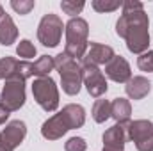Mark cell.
<instances>
[{
    "label": "cell",
    "mask_w": 153,
    "mask_h": 151,
    "mask_svg": "<svg viewBox=\"0 0 153 151\" xmlns=\"http://www.w3.org/2000/svg\"><path fill=\"white\" fill-rule=\"evenodd\" d=\"M16 53H18V57H22V61H29V59L36 57V46L29 39H22L16 46Z\"/></svg>",
    "instance_id": "7402d4cb"
},
{
    "label": "cell",
    "mask_w": 153,
    "mask_h": 151,
    "mask_svg": "<svg viewBox=\"0 0 153 151\" xmlns=\"http://www.w3.org/2000/svg\"><path fill=\"white\" fill-rule=\"evenodd\" d=\"M103 151H117V150H105V148H103ZM125 151V150H123Z\"/></svg>",
    "instance_id": "4dcf8cb0"
},
{
    "label": "cell",
    "mask_w": 153,
    "mask_h": 151,
    "mask_svg": "<svg viewBox=\"0 0 153 151\" xmlns=\"http://www.w3.org/2000/svg\"><path fill=\"white\" fill-rule=\"evenodd\" d=\"M128 141L137 151H153V123L148 119H135L128 123Z\"/></svg>",
    "instance_id": "52a82bcc"
},
{
    "label": "cell",
    "mask_w": 153,
    "mask_h": 151,
    "mask_svg": "<svg viewBox=\"0 0 153 151\" xmlns=\"http://www.w3.org/2000/svg\"><path fill=\"white\" fill-rule=\"evenodd\" d=\"M0 135H2L4 142H5L9 148L16 150V148L23 142V139H25V135H27V124H25L23 121H20V119H14V121H11V123L5 124V128H4V132H2Z\"/></svg>",
    "instance_id": "8fae6325"
},
{
    "label": "cell",
    "mask_w": 153,
    "mask_h": 151,
    "mask_svg": "<svg viewBox=\"0 0 153 151\" xmlns=\"http://www.w3.org/2000/svg\"><path fill=\"white\" fill-rule=\"evenodd\" d=\"M64 34H66V46H64V53L70 55L71 59H84L89 48L87 36H89V25L84 18H71L66 25H64Z\"/></svg>",
    "instance_id": "7a4b0ae2"
},
{
    "label": "cell",
    "mask_w": 153,
    "mask_h": 151,
    "mask_svg": "<svg viewBox=\"0 0 153 151\" xmlns=\"http://www.w3.org/2000/svg\"><path fill=\"white\" fill-rule=\"evenodd\" d=\"M93 119L96 121V123H105L109 117H111V101L109 100H96L94 101V105H93Z\"/></svg>",
    "instance_id": "d6986e66"
},
{
    "label": "cell",
    "mask_w": 153,
    "mask_h": 151,
    "mask_svg": "<svg viewBox=\"0 0 153 151\" xmlns=\"http://www.w3.org/2000/svg\"><path fill=\"white\" fill-rule=\"evenodd\" d=\"M137 66L141 71H146V73H153V52L148 50L144 53H141L137 57Z\"/></svg>",
    "instance_id": "cb8c5ba5"
},
{
    "label": "cell",
    "mask_w": 153,
    "mask_h": 151,
    "mask_svg": "<svg viewBox=\"0 0 153 151\" xmlns=\"http://www.w3.org/2000/svg\"><path fill=\"white\" fill-rule=\"evenodd\" d=\"M130 123V121H128ZM128 123H116L103 133V148L105 150L123 151L126 141H128Z\"/></svg>",
    "instance_id": "30bf717a"
},
{
    "label": "cell",
    "mask_w": 153,
    "mask_h": 151,
    "mask_svg": "<svg viewBox=\"0 0 153 151\" xmlns=\"http://www.w3.org/2000/svg\"><path fill=\"white\" fill-rule=\"evenodd\" d=\"M34 64V76L36 78H43V76H50V73L55 70V61L50 55H41Z\"/></svg>",
    "instance_id": "ac0fdd59"
},
{
    "label": "cell",
    "mask_w": 153,
    "mask_h": 151,
    "mask_svg": "<svg viewBox=\"0 0 153 151\" xmlns=\"http://www.w3.org/2000/svg\"><path fill=\"white\" fill-rule=\"evenodd\" d=\"M114 50H112V46H109V44H102V43H91L89 44V48H87V53H85V57L82 59L84 62H91V64H94V66H102V64H107L112 57H114Z\"/></svg>",
    "instance_id": "4fadbf2b"
},
{
    "label": "cell",
    "mask_w": 153,
    "mask_h": 151,
    "mask_svg": "<svg viewBox=\"0 0 153 151\" xmlns=\"http://www.w3.org/2000/svg\"><path fill=\"white\" fill-rule=\"evenodd\" d=\"M105 76H109L112 82H117V84H126L132 78V70L128 61L121 55H114L105 64Z\"/></svg>",
    "instance_id": "9c48e42d"
},
{
    "label": "cell",
    "mask_w": 153,
    "mask_h": 151,
    "mask_svg": "<svg viewBox=\"0 0 153 151\" xmlns=\"http://www.w3.org/2000/svg\"><path fill=\"white\" fill-rule=\"evenodd\" d=\"M18 66V59L14 57H2L0 59V80H9L14 75Z\"/></svg>",
    "instance_id": "ffe728a7"
},
{
    "label": "cell",
    "mask_w": 153,
    "mask_h": 151,
    "mask_svg": "<svg viewBox=\"0 0 153 151\" xmlns=\"http://www.w3.org/2000/svg\"><path fill=\"white\" fill-rule=\"evenodd\" d=\"M0 105L7 112H16L25 105V82L9 78L0 94Z\"/></svg>",
    "instance_id": "8992f818"
},
{
    "label": "cell",
    "mask_w": 153,
    "mask_h": 151,
    "mask_svg": "<svg viewBox=\"0 0 153 151\" xmlns=\"http://www.w3.org/2000/svg\"><path fill=\"white\" fill-rule=\"evenodd\" d=\"M62 30H64V25H62V20L57 14H53V13L45 14L38 25L39 43L46 48H55L61 43Z\"/></svg>",
    "instance_id": "5b68a950"
},
{
    "label": "cell",
    "mask_w": 153,
    "mask_h": 151,
    "mask_svg": "<svg viewBox=\"0 0 153 151\" xmlns=\"http://www.w3.org/2000/svg\"><path fill=\"white\" fill-rule=\"evenodd\" d=\"M68 130H70V128H68L64 117L59 112V114H53L52 117H48V119L43 123V126H41V135H43L46 141H57V139H61L62 135H66Z\"/></svg>",
    "instance_id": "7c38bea8"
},
{
    "label": "cell",
    "mask_w": 153,
    "mask_h": 151,
    "mask_svg": "<svg viewBox=\"0 0 153 151\" xmlns=\"http://www.w3.org/2000/svg\"><path fill=\"white\" fill-rule=\"evenodd\" d=\"M5 16V13H4V7H2V4H0V20Z\"/></svg>",
    "instance_id": "f546056e"
},
{
    "label": "cell",
    "mask_w": 153,
    "mask_h": 151,
    "mask_svg": "<svg viewBox=\"0 0 153 151\" xmlns=\"http://www.w3.org/2000/svg\"><path fill=\"white\" fill-rule=\"evenodd\" d=\"M32 96L45 112H55L59 107V87L52 76H43L34 80Z\"/></svg>",
    "instance_id": "277c9868"
},
{
    "label": "cell",
    "mask_w": 153,
    "mask_h": 151,
    "mask_svg": "<svg viewBox=\"0 0 153 151\" xmlns=\"http://www.w3.org/2000/svg\"><path fill=\"white\" fill-rule=\"evenodd\" d=\"M0 151H14L13 148H9L5 142H4V139H2V135H0Z\"/></svg>",
    "instance_id": "f1b7e54d"
},
{
    "label": "cell",
    "mask_w": 153,
    "mask_h": 151,
    "mask_svg": "<svg viewBox=\"0 0 153 151\" xmlns=\"http://www.w3.org/2000/svg\"><path fill=\"white\" fill-rule=\"evenodd\" d=\"M80 66H82V82H84L87 93H89L93 98L103 96V94L107 93V89H109L107 78L103 75V71H102L98 66H94V64H91V62H84V61H82Z\"/></svg>",
    "instance_id": "ba28073f"
},
{
    "label": "cell",
    "mask_w": 153,
    "mask_h": 151,
    "mask_svg": "<svg viewBox=\"0 0 153 151\" xmlns=\"http://www.w3.org/2000/svg\"><path fill=\"white\" fill-rule=\"evenodd\" d=\"M36 2L34 0H13L11 2V7L18 13V14H29L32 9H34Z\"/></svg>",
    "instance_id": "d4e9b609"
},
{
    "label": "cell",
    "mask_w": 153,
    "mask_h": 151,
    "mask_svg": "<svg viewBox=\"0 0 153 151\" xmlns=\"http://www.w3.org/2000/svg\"><path fill=\"white\" fill-rule=\"evenodd\" d=\"M148 29H150V20L144 11L121 14L119 20L116 21V34L126 41V48L135 55L148 52L150 46Z\"/></svg>",
    "instance_id": "6da1fadb"
},
{
    "label": "cell",
    "mask_w": 153,
    "mask_h": 151,
    "mask_svg": "<svg viewBox=\"0 0 153 151\" xmlns=\"http://www.w3.org/2000/svg\"><path fill=\"white\" fill-rule=\"evenodd\" d=\"M121 11H123V14H130V13L144 11V5H143V2H139V0H125Z\"/></svg>",
    "instance_id": "4316f807"
},
{
    "label": "cell",
    "mask_w": 153,
    "mask_h": 151,
    "mask_svg": "<svg viewBox=\"0 0 153 151\" xmlns=\"http://www.w3.org/2000/svg\"><path fill=\"white\" fill-rule=\"evenodd\" d=\"M87 142L82 137H71L64 142V151H85Z\"/></svg>",
    "instance_id": "484cf974"
},
{
    "label": "cell",
    "mask_w": 153,
    "mask_h": 151,
    "mask_svg": "<svg viewBox=\"0 0 153 151\" xmlns=\"http://www.w3.org/2000/svg\"><path fill=\"white\" fill-rule=\"evenodd\" d=\"M125 91L128 94L130 100H143L144 96H148V93L152 91V82L146 78V76H132L126 85H125Z\"/></svg>",
    "instance_id": "5bb4252c"
},
{
    "label": "cell",
    "mask_w": 153,
    "mask_h": 151,
    "mask_svg": "<svg viewBox=\"0 0 153 151\" xmlns=\"http://www.w3.org/2000/svg\"><path fill=\"white\" fill-rule=\"evenodd\" d=\"M55 61V70L61 75V85L62 91L70 96H75L80 93L84 82H82V66L78 64V61L71 59L70 55H66L64 52L53 57Z\"/></svg>",
    "instance_id": "3957f363"
},
{
    "label": "cell",
    "mask_w": 153,
    "mask_h": 151,
    "mask_svg": "<svg viewBox=\"0 0 153 151\" xmlns=\"http://www.w3.org/2000/svg\"><path fill=\"white\" fill-rule=\"evenodd\" d=\"M18 39V29H16V23L14 20L5 14L2 20H0V44L4 46H11L13 43H16Z\"/></svg>",
    "instance_id": "e0dca14e"
},
{
    "label": "cell",
    "mask_w": 153,
    "mask_h": 151,
    "mask_svg": "<svg viewBox=\"0 0 153 151\" xmlns=\"http://www.w3.org/2000/svg\"><path fill=\"white\" fill-rule=\"evenodd\" d=\"M85 7L84 0H62L61 2V9L64 14H70L71 18H75V14H80L82 9Z\"/></svg>",
    "instance_id": "603a6c76"
},
{
    "label": "cell",
    "mask_w": 153,
    "mask_h": 151,
    "mask_svg": "<svg viewBox=\"0 0 153 151\" xmlns=\"http://www.w3.org/2000/svg\"><path fill=\"white\" fill-rule=\"evenodd\" d=\"M152 52H153V50H152Z\"/></svg>",
    "instance_id": "1f68e13d"
},
{
    "label": "cell",
    "mask_w": 153,
    "mask_h": 151,
    "mask_svg": "<svg viewBox=\"0 0 153 151\" xmlns=\"http://www.w3.org/2000/svg\"><path fill=\"white\" fill-rule=\"evenodd\" d=\"M132 115V105L126 98H114L111 101V117L116 123H128Z\"/></svg>",
    "instance_id": "2e32d148"
},
{
    "label": "cell",
    "mask_w": 153,
    "mask_h": 151,
    "mask_svg": "<svg viewBox=\"0 0 153 151\" xmlns=\"http://www.w3.org/2000/svg\"><path fill=\"white\" fill-rule=\"evenodd\" d=\"M7 117H9V112H7V110L0 105V124H4V123L7 121Z\"/></svg>",
    "instance_id": "83f0119b"
},
{
    "label": "cell",
    "mask_w": 153,
    "mask_h": 151,
    "mask_svg": "<svg viewBox=\"0 0 153 151\" xmlns=\"http://www.w3.org/2000/svg\"><path fill=\"white\" fill-rule=\"evenodd\" d=\"M61 115L64 117V121H66V124H68L70 130L80 128L85 123V110H84L82 105H76V103H70V105L62 107Z\"/></svg>",
    "instance_id": "9a60e30c"
},
{
    "label": "cell",
    "mask_w": 153,
    "mask_h": 151,
    "mask_svg": "<svg viewBox=\"0 0 153 151\" xmlns=\"http://www.w3.org/2000/svg\"><path fill=\"white\" fill-rule=\"evenodd\" d=\"M91 5L96 13H112L123 7V2L121 0H93Z\"/></svg>",
    "instance_id": "44dd1931"
}]
</instances>
